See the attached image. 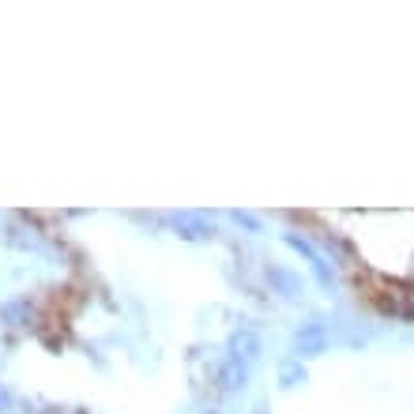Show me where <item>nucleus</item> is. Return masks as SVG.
Returning <instances> with one entry per match:
<instances>
[{
	"label": "nucleus",
	"mask_w": 414,
	"mask_h": 414,
	"mask_svg": "<svg viewBox=\"0 0 414 414\" xmlns=\"http://www.w3.org/2000/svg\"><path fill=\"white\" fill-rule=\"evenodd\" d=\"M298 219L320 226L365 305L414 320V211H324Z\"/></svg>",
	"instance_id": "1"
}]
</instances>
